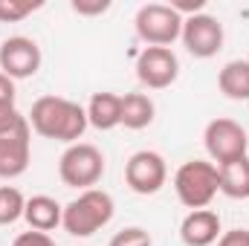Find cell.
I'll use <instances>...</instances> for the list:
<instances>
[{
	"mask_svg": "<svg viewBox=\"0 0 249 246\" xmlns=\"http://www.w3.org/2000/svg\"><path fill=\"white\" fill-rule=\"evenodd\" d=\"M26 122L38 136L67 142V145H75L84 136V130L90 127L87 124V110L78 102H70L64 96H41V99H35Z\"/></svg>",
	"mask_w": 249,
	"mask_h": 246,
	"instance_id": "6da1fadb",
	"label": "cell"
},
{
	"mask_svg": "<svg viewBox=\"0 0 249 246\" xmlns=\"http://www.w3.org/2000/svg\"><path fill=\"white\" fill-rule=\"evenodd\" d=\"M116 203L107 191L102 188H87L81 191L75 200H70L64 206V232H70L72 238H90L99 229H105L113 220Z\"/></svg>",
	"mask_w": 249,
	"mask_h": 246,
	"instance_id": "7a4b0ae2",
	"label": "cell"
},
{
	"mask_svg": "<svg viewBox=\"0 0 249 246\" xmlns=\"http://www.w3.org/2000/svg\"><path fill=\"white\" fill-rule=\"evenodd\" d=\"M174 191L177 200L197 211V209H209V203L217 197L220 180H217V165L206 162V159H188L177 168L174 174Z\"/></svg>",
	"mask_w": 249,
	"mask_h": 246,
	"instance_id": "3957f363",
	"label": "cell"
},
{
	"mask_svg": "<svg viewBox=\"0 0 249 246\" xmlns=\"http://www.w3.org/2000/svg\"><path fill=\"white\" fill-rule=\"evenodd\" d=\"M58 177L64 185L78 188V191L96 188L99 180L105 177V154L90 142L67 145V151L58 159Z\"/></svg>",
	"mask_w": 249,
	"mask_h": 246,
	"instance_id": "277c9868",
	"label": "cell"
},
{
	"mask_svg": "<svg viewBox=\"0 0 249 246\" xmlns=\"http://www.w3.org/2000/svg\"><path fill=\"white\" fill-rule=\"evenodd\" d=\"M133 29L148 47H171L183 32V18L168 3H145L133 18Z\"/></svg>",
	"mask_w": 249,
	"mask_h": 246,
	"instance_id": "5b68a950",
	"label": "cell"
},
{
	"mask_svg": "<svg viewBox=\"0 0 249 246\" xmlns=\"http://www.w3.org/2000/svg\"><path fill=\"white\" fill-rule=\"evenodd\" d=\"M203 145H206V154L217 165L241 159L249 154V136L244 124L235 119H212L203 130Z\"/></svg>",
	"mask_w": 249,
	"mask_h": 246,
	"instance_id": "8992f818",
	"label": "cell"
},
{
	"mask_svg": "<svg viewBox=\"0 0 249 246\" xmlns=\"http://www.w3.org/2000/svg\"><path fill=\"white\" fill-rule=\"evenodd\" d=\"M223 23L214 18V15H191L183 20V32H180V41L188 50V55L194 58H214L220 50H223Z\"/></svg>",
	"mask_w": 249,
	"mask_h": 246,
	"instance_id": "52a82bcc",
	"label": "cell"
},
{
	"mask_svg": "<svg viewBox=\"0 0 249 246\" xmlns=\"http://www.w3.org/2000/svg\"><path fill=\"white\" fill-rule=\"evenodd\" d=\"M165 180H168V165L165 157L157 151H136L124 162V183L133 194L151 197L165 185Z\"/></svg>",
	"mask_w": 249,
	"mask_h": 246,
	"instance_id": "ba28073f",
	"label": "cell"
},
{
	"mask_svg": "<svg viewBox=\"0 0 249 246\" xmlns=\"http://www.w3.org/2000/svg\"><path fill=\"white\" fill-rule=\"evenodd\" d=\"M41 47L35 38H26V35H12L0 44V72L9 75L12 81H23V78H32L38 70H41Z\"/></svg>",
	"mask_w": 249,
	"mask_h": 246,
	"instance_id": "9c48e42d",
	"label": "cell"
},
{
	"mask_svg": "<svg viewBox=\"0 0 249 246\" xmlns=\"http://www.w3.org/2000/svg\"><path fill=\"white\" fill-rule=\"evenodd\" d=\"M180 61L171 47H145L136 55V78L148 90H165L177 81Z\"/></svg>",
	"mask_w": 249,
	"mask_h": 246,
	"instance_id": "30bf717a",
	"label": "cell"
},
{
	"mask_svg": "<svg viewBox=\"0 0 249 246\" xmlns=\"http://www.w3.org/2000/svg\"><path fill=\"white\" fill-rule=\"evenodd\" d=\"M32 159V127L23 124L20 130L0 136V180H18L26 174Z\"/></svg>",
	"mask_w": 249,
	"mask_h": 246,
	"instance_id": "8fae6325",
	"label": "cell"
},
{
	"mask_svg": "<svg viewBox=\"0 0 249 246\" xmlns=\"http://www.w3.org/2000/svg\"><path fill=\"white\" fill-rule=\"evenodd\" d=\"M220 214L212 209L188 211L180 223V241L186 246H212L220 241Z\"/></svg>",
	"mask_w": 249,
	"mask_h": 246,
	"instance_id": "7c38bea8",
	"label": "cell"
},
{
	"mask_svg": "<svg viewBox=\"0 0 249 246\" xmlns=\"http://www.w3.org/2000/svg\"><path fill=\"white\" fill-rule=\"evenodd\" d=\"M23 220L29 223V229L32 232H53V229H58L64 220V206L55 200V197H50V194H35V197H29L26 200V209H23Z\"/></svg>",
	"mask_w": 249,
	"mask_h": 246,
	"instance_id": "4fadbf2b",
	"label": "cell"
},
{
	"mask_svg": "<svg viewBox=\"0 0 249 246\" xmlns=\"http://www.w3.org/2000/svg\"><path fill=\"white\" fill-rule=\"evenodd\" d=\"M87 124L96 130H113L122 124V96L116 93H93L87 102Z\"/></svg>",
	"mask_w": 249,
	"mask_h": 246,
	"instance_id": "5bb4252c",
	"label": "cell"
},
{
	"mask_svg": "<svg viewBox=\"0 0 249 246\" xmlns=\"http://www.w3.org/2000/svg\"><path fill=\"white\" fill-rule=\"evenodd\" d=\"M217 180H220V194L232 200H247L249 197V154L241 159L217 165Z\"/></svg>",
	"mask_w": 249,
	"mask_h": 246,
	"instance_id": "9a60e30c",
	"label": "cell"
},
{
	"mask_svg": "<svg viewBox=\"0 0 249 246\" xmlns=\"http://www.w3.org/2000/svg\"><path fill=\"white\" fill-rule=\"evenodd\" d=\"M217 87L226 99L232 102H247L249 99V61L238 58V61L223 64V70L217 72Z\"/></svg>",
	"mask_w": 249,
	"mask_h": 246,
	"instance_id": "2e32d148",
	"label": "cell"
},
{
	"mask_svg": "<svg viewBox=\"0 0 249 246\" xmlns=\"http://www.w3.org/2000/svg\"><path fill=\"white\" fill-rule=\"evenodd\" d=\"M157 107L148 93H124L122 96V124L127 130H142L154 122Z\"/></svg>",
	"mask_w": 249,
	"mask_h": 246,
	"instance_id": "e0dca14e",
	"label": "cell"
},
{
	"mask_svg": "<svg viewBox=\"0 0 249 246\" xmlns=\"http://www.w3.org/2000/svg\"><path fill=\"white\" fill-rule=\"evenodd\" d=\"M26 197L15 185H0V226H12L23 217Z\"/></svg>",
	"mask_w": 249,
	"mask_h": 246,
	"instance_id": "ac0fdd59",
	"label": "cell"
},
{
	"mask_svg": "<svg viewBox=\"0 0 249 246\" xmlns=\"http://www.w3.org/2000/svg\"><path fill=\"white\" fill-rule=\"evenodd\" d=\"M41 6V0H0V23H20Z\"/></svg>",
	"mask_w": 249,
	"mask_h": 246,
	"instance_id": "d6986e66",
	"label": "cell"
},
{
	"mask_svg": "<svg viewBox=\"0 0 249 246\" xmlns=\"http://www.w3.org/2000/svg\"><path fill=\"white\" fill-rule=\"evenodd\" d=\"M107 246H154V241H151L148 229H142V226H127L122 232H116Z\"/></svg>",
	"mask_w": 249,
	"mask_h": 246,
	"instance_id": "ffe728a7",
	"label": "cell"
},
{
	"mask_svg": "<svg viewBox=\"0 0 249 246\" xmlns=\"http://www.w3.org/2000/svg\"><path fill=\"white\" fill-rule=\"evenodd\" d=\"M26 122V116L18 110V105H0V136H9L15 130H20Z\"/></svg>",
	"mask_w": 249,
	"mask_h": 246,
	"instance_id": "44dd1931",
	"label": "cell"
},
{
	"mask_svg": "<svg viewBox=\"0 0 249 246\" xmlns=\"http://www.w3.org/2000/svg\"><path fill=\"white\" fill-rule=\"evenodd\" d=\"M107 9H110V0H72V12L75 15H84V18L105 15Z\"/></svg>",
	"mask_w": 249,
	"mask_h": 246,
	"instance_id": "7402d4cb",
	"label": "cell"
},
{
	"mask_svg": "<svg viewBox=\"0 0 249 246\" xmlns=\"http://www.w3.org/2000/svg\"><path fill=\"white\" fill-rule=\"evenodd\" d=\"M12 246H55V241L47 235V232H20L15 241H12Z\"/></svg>",
	"mask_w": 249,
	"mask_h": 246,
	"instance_id": "603a6c76",
	"label": "cell"
},
{
	"mask_svg": "<svg viewBox=\"0 0 249 246\" xmlns=\"http://www.w3.org/2000/svg\"><path fill=\"white\" fill-rule=\"evenodd\" d=\"M217 246H249V229H232V232H223Z\"/></svg>",
	"mask_w": 249,
	"mask_h": 246,
	"instance_id": "cb8c5ba5",
	"label": "cell"
},
{
	"mask_svg": "<svg viewBox=\"0 0 249 246\" xmlns=\"http://www.w3.org/2000/svg\"><path fill=\"white\" fill-rule=\"evenodd\" d=\"M0 105H15V81L0 72Z\"/></svg>",
	"mask_w": 249,
	"mask_h": 246,
	"instance_id": "d4e9b609",
	"label": "cell"
}]
</instances>
